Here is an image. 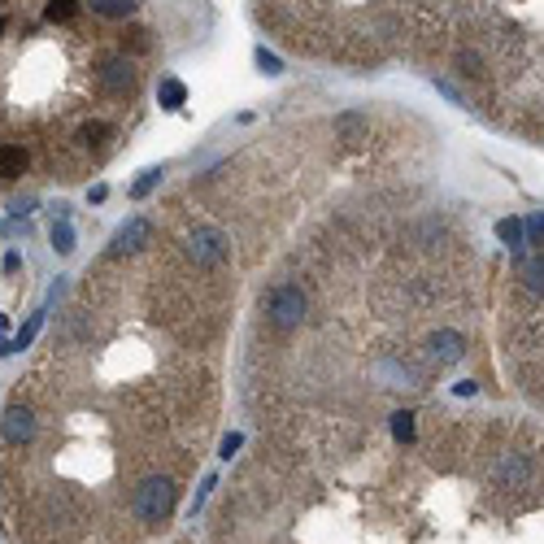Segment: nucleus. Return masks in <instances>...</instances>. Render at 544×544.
I'll return each instance as SVG.
<instances>
[{"label": "nucleus", "mask_w": 544, "mask_h": 544, "mask_svg": "<svg viewBox=\"0 0 544 544\" xmlns=\"http://www.w3.org/2000/svg\"><path fill=\"white\" fill-rule=\"evenodd\" d=\"M79 13V0H44V18L48 22H70Z\"/></svg>", "instance_id": "obj_4"}, {"label": "nucleus", "mask_w": 544, "mask_h": 544, "mask_svg": "<svg viewBox=\"0 0 544 544\" xmlns=\"http://www.w3.org/2000/svg\"><path fill=\"white\" fill-rule=\"evenodd\" d=\"M383 431V423H374ZM374 444L362 427H288L209 514V544H544L536 457H483L462 427Z\"/></svg>", "instance_id": "obj_2"}, {"label": "nucleus", "mask_w": 544, "mask_h": 544, "mask_svg": "<svg viewBox=\"0 0 544 544\" xmlns=\"http://www.w3.org/2000/svg\"><path fill=\"white\" fill-rule=\"evenodd\" d=\"M88 9L96 18H127V13H136V0H88Z\"/></svg>", "instance_id": "obj_3"}, {"label": "nucleus", "mask_w": 544, "mask_h": 544, "mask_svg": "<svg viewBox=\"0 0 544 544\" xmlns=\"http://www.w3.org/2000/svg\"><path fill=\"white\" fill-rule=\"evenodd\" d=\"M227 266L162 248L136 218L9 392L4 544H153L209 453Z\"/></svg>", "instance_id": "obj_1"}]
</instances>
